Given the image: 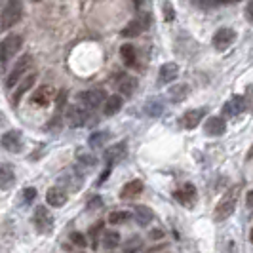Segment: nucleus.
<instances>
[{
  "label": "nucleus",
  "mask_w": 253,
  "mask_h": 253,
  "mask_svg": "<svg viewBox=\"0 0 253 253\" xmlns=\"http://www.w3.org/2000/svg\"><path fill=\"white\" fill-rule=\"evenodd\" d=\"M242 185H234L225 192V196H221L219 204L215 206V213H213V219L215 221H225L228 217L234 213L236 210V204H238V196H240Z\"/></svg>",
  "instance_id": "f257e3e1"
},
{
  "label": "nucleus",
  "mask_w": 253,
  "mask_h": 253,
  "mask_svg": "<svg viewBox=\"0 0 253 253\" xmlns=\"http://www.w3.org/2000/svg\"><path fill=\"white\" fill-rule=\"evenodd\" d=\"M21 13H23V6L19 0H8L0 12V29H10L13 27L19 19H21Z\"/></svg>",
  "instance_id": "f03ea898"
},
{
  "label": "nucleus",
  "mask_w": 253,
  "mask_h": 253,
  "mask_svg": "<svg viewBox=\"0 0 253 253\" xmlns=\"http://www.w3.org/2000/svg\"><path fill=\"white\" fill-rule=\"evenodd\" d=\"M21 44H23V38L19 35H10L8 38H4V42L0 44V63H8L19 51Z\"/></svg>",
  "instance_id": "7ed1b4c3"
},
{
  "label": "nucleus",
  "mask_w": 253,
  "mask_h": 253,
  "mask_svg": "<svg viewBox=\"0 0 253 253\" xmlns=\"http://www.w3.org/2000/svg\"><path fill=\"white\" fill-rule=\"evenodd\" d=\"M88 109L84 105H69L67 109V122L71 127H82L88 122Z\"/></svg>",
  "instance_id": "20e7f679"
},
{
  "label": "nucleus",
  "mask_w": 253,
  "mask_h": 253,
  "mask_svg": "<svg viewBox=\"0 0 253 253\" xmlns=\"http://www.w3.org/2000/svg\"><path fill=\"white\" fill-rule=\"evenodd\" d=\"M234 40H236V33H234V29H230V27H221L215 35H213L211 44H213V48H215V50L225 51L232 46V42H234Z\"/></svg>",
  "instance_id": "39448f33"
},
{
  "label": "nucleus",
  "mask_w": 253,
  "mask_h": 253,
  "mask_svg": "<svg viewBox=\"0 0 253 253\" xmlns=\"http://www.w3.org/2000/svg\"><path fill=\"white\" fill-rule=\"evenodd\" d=\"M80 101L88 111H93V109L101 107L103 103L107 101V95H105L103 89H88V91L80 93Z\"/></svg>",
  "instance_id": "423d86ee"
},
{
  "label": "nucleus",
  "mask_w": 253,
  "mask_h": 253,
  "mask_svg": "<svg viewBox=\"0 0 253 253\" xmlns=\"http://www.w3.org/2000/svg\"><path fill=\"white\" fill-rule=\"evenodd\" d=\"M0 143L8 152H19L21 147H23V133L17 131V129H10V131H6L2 135Z\"/></svg>",
  "instance_id": "0eeeda50"
},
{
  "label": "nucleus",
  "mask_w": 253,
  "mask_h": 253,
  "mask_svg": "<svg viewBox=\"0 0 253 253\" xmlns=\"http://www.w3.org/2000/svg\"><path fill=\"white\" fill-rule=\"evenodd\" d=\"M29 67H31V55H29V53H25L23 57H19L17 65L13 67L12 73L8 75V78H6V86H8V88H13V86L19 82V78L23 76V73H25Z\"/></svg>",
  "instance_id": "6e6552de"
},
{
  "label": "nucleus",
  "mask_w": 253,
  "mask_h": 253,
  "mask_svg": "<svg viewBox=\"0 0 253 253\" xmlns=\"http://www.w3.org/2000/svg\"><path fill=\"white\" fill-rule=\"evenodd\" d=\"M227 131V122L221 116H210L204 124V133L210 137H221Z\"/></svg>",
  "instance_id": "1a4fd4ad"
},
{
  "label": "nucleus",
  "mask_w": 253,
  "mask_h": 253,
  "mask_svg": "<svg viewBox=\"0 0 253 253\" xmlns=\"http://www.w3.org/2000/svg\"><path fill=\"white\" fill-rule=\"evenodd\" d=\"M51 225H53V217L50 215V211L44 208V206H38L35 210V227L38 232H50Z\"/></svg>",
  "instance_id": "9d476101"
},
{
  "label": "nucleus",
  "mask_w": 253,
  "mask_h": 253,
  "mask_svg": "<svg viewBox=\"0 0 253 253\" xmlns=\"http://www.w3.org/2000/svg\"><path fill=\"white\" fill-rule=\"evenodd\" d=\"M173 196H175V200H177L179 204H183V206H187V208H192V206L196 204V187L187 183L183 189L175 190Z\"/></svg>",
  "instance_id": "9b49d317"
},
{
  "label": "nucleus",
  "mask_w": 253,
  "mask_h": 253,
  "mask_svg": "<svg viewBox=\"0 0 253 253\" xmlns=\"http://www.w3.org/2000/svg\"><path fill=\"white\" fill-rule=\"evenodd\" d=\"M179 76V65L177 63H164L158 71V84L164 86V84H169L173 82Z\"/></svg>",
  "instance_id": "f8f14e48"
},
{
  "label": "nucleus",
  "mask_w": 253,
  "mask_h": 253,
  "mask_svg": "<svg viewBox=\"0 0 253 253\" xmlns=\"http://www.w3.org/2000/svg\"><path fill=\"white\" fill-rule=\"evenodd\" d=\"M246 109V99L242 95H234L230 97L225 105H223V114L225 116H238Z\"/></svg>",
  "instance_id": "ddd939ff"
},
{
  "label": "nucleus",
  "mask_w": 253,
  "mask_h": 253,
  "mask_svg": "<svg viewBox=\"0 0 253 253\" xmlns=\"http://www.w3.org/2000/svg\"><path fill=\"white\" fill-rule=\"evenodd\" d=\"M126 143H116L113 147H109L107 151H105V160H107V164L113 166L116 162H120L124 156H126Z\"/></svg>",
  "instance_id": "4468645a"
},
{
  "label": "nucleus",
  "mask_w": 253,
  "mask_h": 253,
  "mask_svg": "<svg viewBox=\"0 0 253 253\" xmlns=\"http://www.w3.org/2000/svg\"><path fill=\"white\" fill-rule=\"evenodd\" d=\"M204 116H206V109L204 107L202 109H190L189 113H185V116H183V126L187 127V129H194L204 120Z\"/></svg>",
  "instance_id": "2eb2a0df"
},
{
  "label": "nucleus",
  "mask_w": 253,
  "mask_h": 253,
  "mask_svg": "<svg viewBox=\"0 0 253 253\" xmlns=\"http://www.w3.org/2000/svg\"><path fill=\"white\" fill-rule=\"evenodd\" d=\"M46 202L50 204L51 208H61L65 202H67V192L59 187H51L46 192Z\"/></svg>",
  "instance_id": "dca6fc26"
},
{
  "label": "nucleus",
  "mask_w": 253,
  "mask_h": 253,
  "mask_svg": "<svg viewBox=\"0 0 253 253\" xmlns=\"http://www.w3.org/2000/svg\"><path fill=\"white\" fill-rule=\"evenodd\" d=\"M15 185V173H13L12 166L2 164L0 166V190H8Z\"/></svg>",
  "instance_id": "f3484780"
},
{
  "label": "nucleus",
  "mask_w": 253,
  "mask_h": 253,
  "mask_svg": "<svg viewBox=\"0 0 253 253\" xmlns=\"http://www.w3.org/2000/svg\"><path fill=\"white\" fill-rule=\"evenodd\" d=\"M35 80H37V75L35 73H31V75H27L21 82H19V86L15 89V93H13V103H17L23 95H25L29 89L35 86Z\"/></svg>",
  "instance_id": "a211bd4d"
},
{
  "label": "nucleus",
  "mask_w": 253,
  "mask_h": 253,
  "mask_svg": "<svg viewBox=\"0 0 253 253\" xmlns=\"http://www.w3.org/2000/svg\"><path fill=\"white\" fill-rule=\"evenodd\" d=\"M189 93H190L189 84H175L173 88L168 91V97H169V101L181 103V101H185V99L189 97Z\"/></svg>",
  "instance_id": "6ab92c4d"
},
{
  "label": "nucleus",
  "mask_w": 253,
  "mask_h": 253,
  "mask_svg": "<svg viewBox=\"0 0 253 253\" xmlns=\"http://www.w3.org/2000/svg\"><path fill=\"white\" fill-rule=\"evenodd\" d=\"M51 95H53V88L51 86H40V88L33 93V103L38 107H46L50 103Z\"/></svg>",
  "instance_id": "aec40b11"
},
{
  "label": "nucleus",
  "mask_w": 253,
  "mask_h": 253,
  "mask_svg": "<svg viewBox=\"0 0 253 253\" xmlns=\"http://www.w3.org/2000/svg\"><path fill=\"white\" fill-rule=\"evenodd\" d=\"M141 192H143V181L139 179H133V181H129L124 189L120 190V198H133V196H139Z\"/></svg>",
  "instance_id": "412c9836"
},
{
  "label": "nucleus",
  "mask_w": 253,
  "mask_h": 253,
  "mask_svg": "<svg viewBox=\"0 0 253 253\" xmlns=\"http://www.w3.org/2000/svg\"><path fill=\"white\" fill-rule=\"evenodd\" d=\"M145 113L152 116V118H158L164 114V101L160 97H152L149 101L145 103Z\"/></svg>",
  "instance_id": "4be33fe9"
},
{
  "label": "nucleus",
  "mask_w": 253,
  "mask_h": 253,
  "mask_svg": "<svg viewBox=\"0 0 253 253\" xmlns=\"http://www.w3.org/2000/svg\"><path fill=\"white\" fill-rule=\"evenodd\" d=\"M122 105H124V101H122L120 95H111V97H107V101H105L103 113L107 114V116H114L116 113H120Z\"/></svg>",
  "instance_id": "5701e85b"
},
{
  "label": "nucleus",
  "mask_w": 253,
  "mask_h": 253,
  "mask_svg": "<svg viewBox=\"0 0 253 253\" xmlns=\"http://www.w3.org/2000/svg\"><path fill=\"white\" fill-rule=\"evenodd\" d=\"M152 219H154V213H152L151 208H147V206H137L135 208V221L141 227H147Z\"/></svg>",
  "instance_id": "b1692460"
},
{
  "label": "nucleus",
  "mask_w": 253,
  "mask_h": 253,
  "mask_svg": "<svg viewBox=\"0 0 253 253\" xmlns=\"http://www.w3.org/2000/svg\"><path fill=\"white\" fill-rule=\"evenodd\" d=\"M118 89H120V93L122 95H133V91L137 89V78H133V76H126V78H122L120 80V84H118Z\"/></svg>",
  "instance_id": "393cba45"
},
{
  "label": "nucleus",
  "mask_w": 253,
  "mask_h": 253,
  "mask_svg": "<svg viewBox=\"0 0 253 253\" xmlns=\"http://www.w3.org/2000/svg\"><path fill=\"white\" fill-rule=\"evenodd\" d=\"M107 141H109V131H95L89 135L88 145L91 149H101Z\"/></svg>",
  "instance_id": "a878e982"
},
{
  "label": "nucleus",
  "mask_w": 253,
  "mask_h": 253,
  "mask_svg": "<svg viewBox=\"0 0 253 253\" xmlns=\"http://www.w3.org/2000/svg\"><path fill=\"white\" fill-rule=\"evenodd\" d=\"M143 29H145V25H143L141 21H137V19H133V21H129V23L126 25V29L122 31V37H126V38L139 37Z\"/></svg>",
  "instance_id": "bb28decb"
},
{
  "label": "nucleus",
  "mask_w": 253,
  "mask_h": 253,
  "mask_svg": "<svg viewBox=\"0 0 253 253\" xmlns=\"http://www.w3.org/2000/svg\"><path fill=\"white\" fill-rule=\"evenodd\" d=\"M120 55H122V59H124V63L126 65H135V59H137V53H135V48L131 46V44H124L122 48H120Z\"/></svg>",
  "instance_id": "cd10ccee"
},
{
  "label": "nucleus",
  "mask_w": 253,
  "mask_h": 253,
  "mask_svg": "<svg viewBox=\"0 0 253 253\" xmlns=\"http://www.w3.org/2000/svg\"><path fill=\"white\" fill-rule=\"evenodd\" d=\"M118 244H120V234L118 232H114V230L105 232V236H103V248L105 250H114Z\"/></svg>",
  "instance_id": "c85d7f7f"
},
{
  "label": "nucleus",
  "mask_w": 253,
  "mask_h": 253,
  "mask_svg": "<svg viewBox=\"0 0 253 253\" xmlns=\"http://www.w3.org/2000/svg\"><path fill=\"white\" fill-rule=\"evenodd\" d=\"M129 219V211H124V210H118V211H111L109 215V223L111 225H122Z\"/></svg>",
  "instance_id": "c756f323"
},
{
  "label": "nucleus",
  "mask_w": 253,
  "mask_h": 253,
  "mask_svg": "<svg viewBox=\"0 0 253 253\" xmlns=\"http://www.w3.org/2000/svg\"><path fill=\"white\" fill-rule=\"evenodd\" d=\"M76 156H78V162H80L82 166H95V164H97V158H95V156H91V154L78 152Z\"/></svg>",
  "instance_id": "7c9ffc66"
},
{
  "label": "nucleus",
  "mask_w": 253,
  "mask_h": 253,
  "mask_svg": "<svg viewBox=\"0 0 253 253\" xmlns=\"http://www.w3.org/2000/svg\"><path fill=\"white\" fill-rule=\"evenodd\" d=\"M162 8H164V19L166 21H173V17H175V10H173V6H171L169 2H164V4H162Z\"/></svg>",
  "instance_id": "2f4dec72"
},
{
  "label": "nucleus",
  "mask_w": 253,
  "mask_h": 253,
  "mask_svg": "<svg viewBox=\"0 0 253 253\" xmlns=\"http://www.w3.org/2000/svg\"><path fill=\"white\" fill-rule=\"evenodd\" d=\"M71 242L78 246V248H84L86 246V238H84V234H80V232H73L71 234Z\"/></svg>",
  "instance_id": "473e14b6"
},
{
  "label": "nucleus",
  "mask_w": 253,
  "mask_h": 253,
  "mask_svg": "<svg viewBox=\"0 0 253 253\" xmlns=\"http://www.w3.org/2000/svg\"><path fill=\"white\" fill-rule=\"evenodd\" d=\"M37 198V189H33V187H29V189L23 190V200H25L27 204H31L33 200Z\"/></svg>",
  "instance_id": "72a5a7b5"
},
{
  "label": "nucleus",
  "mask_w": 253,
  "mask_h": 253,
  "mask_svg": "<svg viewBox=\"0 0 253 253\" xmlns=\"http://www.w3.org/2000/svg\"><path fill=\"white\" fill-rule=\"evenodd\" d=\"M246 19H248L250 23H253V0H250L248 6H246Z\"/></svg>",
  "instance_id": "f704fd0d"
},
{
  "label": "nucleus",
  "mask_w": 253,
  "mask_h": 253,
  "mask_svg": "<svg viewBox=\"0 0 253 253\" xmlns=\"http://www.w3.org/2000/svg\"><path fill=\"white\" fill-rule=\"evenodd\" d=\"M103 202H101V198L99 196H95V198H91L88 202V210H93V208H101Z\"/></svg>",
  "instance_id": "c9c22d12"
},
{
  "label": "nucleus",
  "mask_w": 253,
  "mask_h": 253,
  "mask_svg": "<svg viewBox=\"0 0 253 253\" xmlns=\"http://www.w3.org/2000/svg\"><path fill=\"white\" fill-rule=\"evenodd\" d=\"M139 244H141L139 238H133V240H131V244H127V246H126V250H127V252H131V250H135Z\"/></svg>",
  "instance_id": "e433bc0d"
},
{
  "label": "nucleus",
  "mask_w": 253,
  "mask_h": 253,
  "mask_svg": "<svg viewBox=\"0 0 253 253\" xmlns=\"http://www.w3.org/2000/svg\"><path fill=\"white\" fill-rule=\"evenodd\" d=\"M246 204H248V208H250V210L253 211V190L250 192V194H248V198H246Z\"/></svg>",
  "instance_id": "4c0bfd02"
},
{
  "label": "nucleus",
  "mask_w": 253,
  "mask_h": 253,
  "mask_svg": "<svg viewBox=\"0 0 253 253\" xmlns=\"http://www.w3.org/2000/svg\"><path fill=\"white\" fill-rule=\"evenodd\" d=\"M151 236L152 238H162V236H164V232H162V230H152Z\"/></svg>",
  "instance_id": "58836bf2"
},
{
  "label": "nucleus",
  "mask_w": 253,
  "mask_h": 253,
  "mask_svg": "<svg viewBox=\"0 0 253 253\" xmlns=\"http://www.w3.org/2000/svg\"><path fill=\"white\" fill-rule=\"evenodd\" d=\"M141 2H143V0H133V4H135L137 8H139V6H141Z\"/></svg>",
  "instance_id": "ea45409f"
},
{
  "label": "nucleus",
  "mask_w": 253,
  "mask_h": 253,
  "mask_svg": "<svg viewBox=\"0 0 253 253\" xmlns=\"http://www.w3.org/2000/svg\"><path fill=\"white\" fill-rule=\"evenodd\" d=\"M250 240H252V244H253V228H252V232H250Z\"/></svg>",
  "instance_id": "a19ab883"
},
{
  "label": "nucleus",
  "mask_w": 253,
  "mask_h": 253,
  "mask_svg": "<svg viewBox=\"0 0 253 253\" xmlns=\"http://www.w3.org/2000/svg\"><path fill=\"white\" fill-rule=\"evenodd\" d=\"M33 2H40V0H33Z\"/></svg>",
  "instance_id": "79ce46f5"
},
{
  "label": "nucleus",
  "mask_w": 253,
  "mask_h": 253,
  "mask_svg": "<svg viewBox=\"0 0 253 253\" xmlns=\"http://www.w3.org/2000/svg\"><path fill=\"white\" fill-rule=\"evenodd\" d=\"M252 154H253V151H252Z\"/></svg>",
  "instance_id": "37998d69"
}]
</instances>
